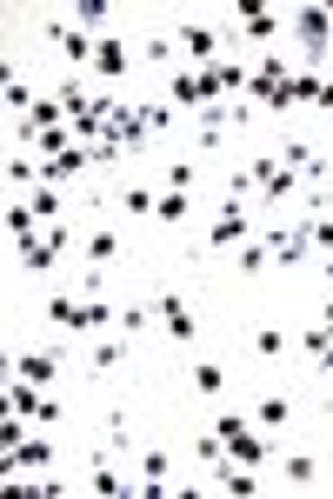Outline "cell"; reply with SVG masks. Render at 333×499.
<instances>
[{"mask_svg": "<svg viewBox=\"0 0 333 499\" xmlns=\"http://www.w3.org/2000/svg\"><path fill=\"white\" fill-rule=\"evenodd\" d=\"M47 320L60 333H100V326H113V306L107 300H47Z\"/></svg>", "mask_w": 333, "mask_h": 499, "instance_id": "obj_1", "label": "cell"}, {"mask_svg": "<svg viewBox=\"0 0 333 499\" xmlns=\"http://www.w3.org/2000/svg\"><path fill=\"white\" fill-rule=\"evenodd\" d=\"M247 94H254L266 113H287V107H293V74H287L280 60H260L254 80H247Z\"/></svg>", "mask_w": 333, "mask_h": 499, "instance_id": "obj_2", "label": "cell"}, {"mask_svg": "<svg viewBox=\"0 0 333 499\" xmlns=\"http://www.w3.org/2000/svg\"><path fill=\"white\" fill-rule=\"evenodd\" d=\"M293 41L307 47V60H327V41H333V14H327V7H300V14H293Z\"/></svg>", "mask_w": 333, "mask_h": 499, "instance_id": "obj_3", "label": "cell"}, {"mask_svg": "<svg viewBox=\"0 0 333 499\" xmlns=\"http://www.w3.org/2000/svg\"><path fill=\"white\" fill-rule=\"evenodd\" d=\"M207 247H247V206L240 200H220V213L207 227Z\"/></svg>", "mask_w": 333, "mask_h": 499, "instance_id": "obj_4", "label": "cell"}, {"mask_svg": "<svg viewBox=\"0 0 333 499\" xmlns=\"http://www.w3.org/2000/svg\"><path fill=\"white\" fill-rule=\"evenodd\" d=\"M307 247H313V213H300V220H293L287 233H274V240H266V253H274L280 267H293V260H300V253H307Z\"/></svg>", "mask_w": 333, "mask_h": 499, "instance_id": "obj_5", "label": "cell"}, {"mask_svg": "<svg viewBox=\"0 0 333 499\" xmlns=\"http://www.w3.org/2000/svg\"><path fill=\"white\" fill-rule=\"evenodd\" d=\"M60 253H67V227H47L40 240H27V247H21V267H27V273H47Z\"/></svg>", "mask_w": 333, "mask_h": 499, "instance_id": "obj_6", "label": "cell"}, {"mask_svg": "<svg viewBox=\"0 0 333 499\" xmlns=\"http://www.w3.org/2000/svg\"><path fill=\"white\" fill-rule=\"evenodd\" d=\"M7 413H33V420H60V406H47L33 380H7Z\"/></svg>", "mask_w": 333, "mask_h": 499, "instance_id": "obj_7", "label": "cell"}, {"mask_svg": "<svg viewBox=\"0 0 333 499\" xmlns=\"http://www.w3.org/2000/svg\"><path fill=\"white\" fill-rule=\"evenodd\" d=\"M154 320L166 326V340H194V313H187V300H180V294L154 300Z\"/></svg>", "mask_w": 333, "mask_h": 499, "instance_id": "obj_8", "label": "cell"}, {"mask_svg": "<svg viewBox=\"0 0 333 499\" xmlns=\"http://www.w3.org/2000/svg\"><path fill=\"white\" fill-rule=\"evenodd\" d=\"M47 41H54L60 47V54H67V67H80V60H94V33H80V27H47Z\"/></svg>", "mask_w": 333, "mask_h": 499, "instance_id": "obj_9", "label": "cell"}, {"mask_svg": "<svg viewBox=\"0 0 333 499\" xmlns=\"http://www.w3.org/2000/svg\"><path fill=\"white\" fill-rule=\"evenodd\" d=\"M54 373H60V353H47V347L21 353V380H33V386H54Z\"/></svg>", "mask_w": 333, "mask_h": 499, "instance_id": "obj_10", "label": "cell"}, {"mask_svg": "<svg viewBox=\"0 0 333 499\" xmlns=\"http://www.w3.org/2000/svg\"><path fill=\"white\" fill-rule=\"evenodd\" d=\"M174 41H180V47H187V54H194V60H207V67H213V54H220V33H213V27H180V33H174Z\"/></svg>", "mask_w": 333, "mask_h": 499, "instance_id": "obj_11", "label": "cell"}, {"mask_svg": "<svg viewBox=\"0 0 333 499\" xmlns=\"http://www.w3.org/2000/svg\"><path fill=\"white\" fill-rule=\"evenodd\" d=\"M33 220H40V213H33L27 200H7V240H14V247H27V240H40V233H33Z\"/></svg>", "mask_w": 333, "mask_h": 499, "instance_id": "obj_12", "label": "cell"}, {"mask_svg": "<svg viewBox=\"0 0 333 499\" xmlns=\"http://www.w3.org/2000/svg\"><path fill=\"white\" fill-rule=\"evenodd\" d=\"M87 260H94V267H113V260H121V233H113V227H94V233H87Z\"/></svg>", "mask_w": 333, "mask_h": 499, "instance_id": "obj_13", "label": "cell"}, {"mask_svg": "<svg viewBox=\"0 0 333 499\" xmlns=\"http://www.w3.org/2000/svg\"><path fill=\"white\" fill-rule=\"evenodd\" d=\"M94 74L121 80V74H127V47H121V41H100V47H94Z\"/></svg>", "mask_w": 333, "mask_h": 499, "instance_id": "obj_14", "label": "cell"}, {"mask_svg": "<svg viewBox=\"0 0 333 499\" xmlns=\"http://www.w3.org/2000/svg\"><path fill=\"white\" fill-rule=\"evenodd\" d=\"M33 186H40V167H33L27 153H14L7 160V194H33Z\"/></svg>", "mask_w": 333, "mask_h": 499, "instance_id": "obj_15", "label": "cell"}, {"mask_svg": "<svg viewBox=\"0 0 333 499\" xmlns=\"http://www.w3.org/2000/svg\"><path fill=\"white\" fill-rule=\"evenodd\" d=\"M166 94H174V107H213L207 87H200V74H174V87H166Z\"/></svg>", "mask_w": 333, "mask_h": 499, "instance_id": "obj_16", "label": "cell"}, {"mask_svg": "<svg viewBox=\"0 0 333 499\" xmlns=\"http://www.w3.org/2000/svg\"><path fill=\"white\" fill-rule=\"evenodd\" d=\"M194 393H207V400L227 393V367H220V359H200V367H194Z\"/></svg>", "mask_w": 333, "mask_h": 499, "instance_id": "obj_17", "label": "cell"}, {"mask_svg": "<svg viewBox=\"0 0 333 499\" xmlns=\"http://www.w3.org/2000/svg\"><path fill=\"white\" fill-rule=\"evenodd\" d=\"M254 420H260V426H287V420H293V406H287V393H266V400L254 406Z\"/></svg>", "mask_w": 333, "mask_h": 499, "instance_id": "obj_18", "label": "cell"}, {"mask_svg": "<svg viewBox=\"0 0 333 499\" xmlns=\"http://www.w3.org/2000/svg\"><path fill=\"white\" fill-rule=\"evenodd\" d=\"M47 459H54V453H47V440H21V446L7 453V473H14V467H47Z\"/></svg>", "mask_w": 333, "mask_h": 499, "instance_id": "obj_19", "label": "cell"}, {"mask_svg": "<svg viewBox=\"0 0 333 499\" xmlns=\"http://www.w3.org/2000/svg\"><path fill=\"white\" fill-rule=\"evenodd\" d=\"M280 473H287V486H313L320 459H313V453H293V459H280Z\"/></svg>", "mask_w": 333, "mask_h": 499, "instance_id": "obj_20", "label": "cell"}, {"mask_svg": "<svg viewBox=\"0 0 333 499\" xmlns=\"http://www.w3.org/2000/svg\"><path fill=\"white\" fill-rule=\"evenodd\" d=\"M240 33H247V41H274V33H280V14L254 7V14H247V21H240Z\"/></svg>", "mask_w": 333, "mask_h": 499, "instance_id": "obj_21", "label": "cell"}, {"mask_svg": "<svg viewBox=\"0 0 333 499\" xmlns=\"http://www.w3.org/2000/svg\"><path fill=\"white\" fill-rule=\"evenodd\" d=\"M27 206H33L40 220H60V206H67V200H60V186H47V180H40V186L27 194Z\"/></svg>", "mask_w": 333, "mask_h": 499, "instance_id": "obj_22", "label": "cell"}, {"mask_svg": "<svg viewBox=\"0 0 333 499\" xmlns=\"http://www.w3.org/2000/svg\"><path fill=\"white\" fill-rule=\"evenodd\" d=\"M266 260H274V253H266V240H247V247H240V273H247V280H260Z\"/></svg>", "mask_w": 333, "mask_h": 499, "instance_id": "obj_23", "label": "cell"}, {"mask_svg": "<svg viewBox=\"0 0 333 499\" xmlns=\"http://www.w3.org/2000/svg\"><path fill=\"white\" fill-rule=\"evenodd\" d=\"M154 220L180 227V220H187V194H174V186H166V194H160V206H154Z\"/></svg>", "mask_w": 333, "mask_h": 499, "instance_id": "obj_24", "label": "cell"}, {"mask_svg": "<svg viewBox=\"0 0 333 499\" xmlns=\"http://www.w3.org/2000/svg\"><path fill=\"white\" fill-rule=\"evenodd\" d=\"M280 347H287V333H280V326H254V353H260V359H280Z\"/></svg>", "mask_w": 333, "mask_h": 499, "instance_id": "obj_25", "label": "cell"}, {"mask_svg": "<svg viewBox=\"0 0 333 499\" xmlns=\"http://www.w3.org/2000/svg\"><path fill=\"white\" fill-rule=\"evenodd\" d=\"M227 453H233V459H240V467H260V459H266V446H260L254 433H240V440H233V446H227Z\"/></svg>", "mask_w": 333, "mask_h": 499, "instance_id": "obj_26", "label": "cell"}, {"mask_svg": "<svg viewBox=\"0 0 333 499\" xmlns=\"http://www.w3.org/2000/svg\"><path fill=\"white\" fill-rule=\"evenodd\" d=\"M121 206H127L133 220H140V213H154V206H160V194H147V186H127V194H121Z\"/></svg>", "mask_w": 333, "mask_h": 499, "instance_id": "obj_27", "label": "cell"}, {"mask_svg": "<svg viewBox=\"0 0 333 499\" xmlns=\"http://www.w3.org/2000/svg\"><path fill=\"white\" fill-rule=\"evenodd\" d=\"M87 367H94V373H113V367H121V347H113V340H100V347L87 353Z\"/></svg>", "mask_w": 333, "mask_h": 499, "instance_id": "obj_28", "label": "cell"}, {"mask_svg": "<svg viewBox=\"0 0 333 499\" xmlns=\"http://www.w3.org/2000/svg\"><path fill=\"white\" fill-rule=\"evenodd\" d=\"M7 113H33V94L14 80V67H7Z\"/></svg>", "mask_w": 333, "mask_h": 499, "instance_id": "obj_29", "label": "cell"}, {"mask_svg": "<svg viewBox=\"0 0 333 499\" xmlns=\"http://www.w3.org/2000/svg\"><path fill=\"white\" fill-rule=\"evenodd\" d=\"M194 459H200V467H220V433H200L194 440Z\"/></svg>", "mask_w": 333, "mask_h": 499, "instance_id": "obj_30", "label": "cell"}, {"mask_svg": "<svg viewBox=\"0 0 333 499\" xmlns=\"http://www.w3.org/2000/svg\"><path fill=\"white\" fill-rule=\"evenodd\" d=\"M213 433H220V446H233V440L247 433V420H240V413H220V420H213Z\"/></svg>", "mask_w": 333, "mask_h": 499, "instance_id": "obj_31", "label": "cell"}, {"mask_svg": "<svg viewBox=\"0 0 333 499\" xmlns=\"http://www.w3.org/2000/svg\"><path fill=\"white\" fill-rule=\"evenodd\" d=\"M107 446H113V453H133V433H127V420H121V413L107 420Z\"/></svg>", "mask_w": 333, "mask_h": 499, "instance_id": "obj_32", "label": "cell"}, {"mask_svg": "<svg viewBox=\"0 0 333 499\" xmlns=\"http://www.w3.org/2000/svg\"><path fill=\"white\" fill-rule=\"evenodd\" d=\"M213 67H220V94H233V87H247V80H254L247 67H233V60H213Z\"/></svg>", "mask_w": 333, "mask_h": 499, "instance_id": "obj_33", "label": "cell"}, {"mask_svg": "<svg viewBox=\"0 0 333 499\" xmlns=\"http://www.w3.org/2000/svg\"><path fill=\"white\" fill-rule=\"evenodd\" d=\"M227 194H233V200H254V194H260V180H254V167H247V174H233V180H227Z\"/></svg>", "mask_w": 333, "mask_h": 499, "instance_id": "obj_34", "label": "cell"}, {"mask_svg": "<svg viewBox=\"0 0 333 499\" xmlns=\"http://www.w3.org/2000/svg\"><path fill=\"white\" fill-rule=\"evenodd\" d=\"M94 467H100V473H94V493H107V499H113V493H121V473H113L107 459H94Z\"/></svg>", "mask_w": 333, "mask_h": 499, "instance_id": "obj_35", "label": "cell"}, {"mask_svg": "<svg viewBox=\"0 0 333 499\" xmlns=\"http://www.w3.org/2000/svg\"><path fill=\"white\" fill-rule=\"evenodd\" d=\"M166 186H174V194H187V186H194V167H187V160L166 167Z\"/></svg>", "mask_w": 333, "mask_h": 499, "instance_id": "obj_36", "label": "cell"}, {"mask_svg": "<svg viewBox=\"0 0 333 499\" xmlns=\"http://www.w3.org/2000/svg\"><path fill=\"white\" fill-rule=\"evenodd\" d=\"M147 60H154V67H174V41H147Z\"/></svg>", "mask_w": 333, "mask_h": 499, "instance_id": "obj_37", "label": "cell"}, {"mask_svg": "<svg viewBox=\"0 0 333 499\" xmlns=\"http://www.w3.org/2000/svg\"><path fill=\"white\" fill-rule=\"evenodd\" d=\"M313 367H320V373H333V320H327V353L313 359Z\"/></svg>", "mask_w": 333, "mask_h": 499, "instance_id": "obj_38", "label": "cell"}]
</instances>
